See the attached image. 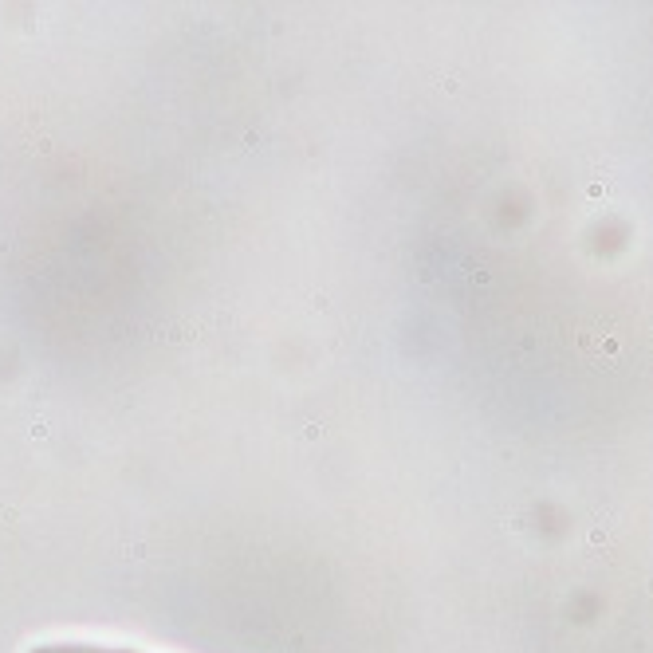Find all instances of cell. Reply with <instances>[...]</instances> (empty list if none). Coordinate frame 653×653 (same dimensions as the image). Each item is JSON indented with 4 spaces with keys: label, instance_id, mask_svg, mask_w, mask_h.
Segmentation results:
<instances>
[{
    "label": "cell",
    "instance_id": "1",
    "mask_svg": "<svg viewBox=\"0 0 653 653\" xmlns=\"http://www.w3.org/2000/svg\"><path fill=\"white\" fill-rule=\"evenodd\" d=\"M32 653H142L126 645H103V641H44Z\"/></svg>",
    "mask_w": 653,
    "mask_h": 653
}]
</instances>
